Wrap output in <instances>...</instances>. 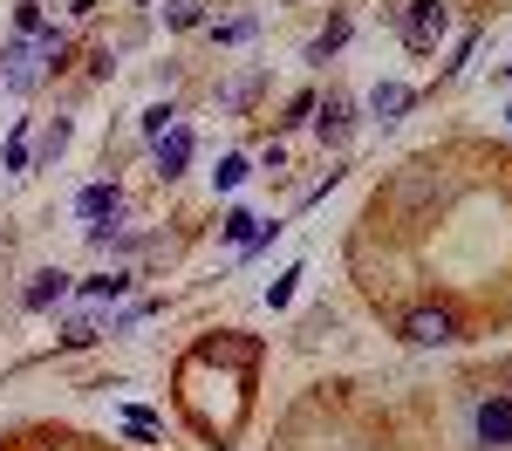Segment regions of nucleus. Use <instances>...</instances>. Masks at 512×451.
<instances>
[{
  "label": "nucleus",
  "mask_w": 512,
  "mask_h": 451,
  "mask_svg": "<svg viewBox=\"0 0 512 451\" xmlns=\"http://www.w3.org/2000/svg\"><path fill=\"white\" fill-rule=\"evenodd\" d=\"M62 294H69V274H62V267H48V274H35V287H28V308H55V301H62Z\"/></svg>",
  "instance_id": "20e7f679"
},
{
  "label": "nucleus",
  "mask_w": 512,
  "mask_h": 451,
  "mask_svg": "<svg viewBox=\"0 0 512 451\" xmlns=\"http://www.w3.org/2000/svg\"><path fill=\"white\" fill-rule=\"evenodd\" d=\"M7 171H28V130L7 137Z\"/></svg>",
  "instance_id": "9d476101"
},
{
  "label": "nucleus",
  "mask_w": 512,
  "mask_h": 451,
  "mask_svg": "<svg viewBox=\"0 0 512 451\" xmlns=\"http://www.w3.org/2000/svg\"><path fill=\"white\" fill-rule=\"evenodd\" d=\"M62 342H69V349H89V342H96V322H76L69 335H62Z\"/></svg>",
  "instance_id": "f8f14e48"
},
{
  "label": "nucleus",
  "mask_w": 512,
  "mask_h": 451,
  "mask_svg": "<svg viewBox=\"0 0 512 451\" xmlns=\"http://www.w3.org/2000/svg\"><path fill=\"white\" fill-rule=\"evenodd\" d=\"M123 199H117V185H89L82 192V219H117Z\"/></svg>",
  "instance_id": "423d86ee"
},
{
  "label": "nucleus",
  "mask_w": 512,
  "mask_h": 451,
  "mask_svg": "<svg viewBox=\"0 0 512 451\" xmlns=\"http://www.w3.org/2000/svg\"><path fill=\"white\" fill-rule=\"evenodd\" d=\"M342 130H349V103L328 96V103H321V137H342Z\"/></svg>",
  "instance_id": "6e6552de"
},
{
  "label": "nucleus",
  "mask_w": 512,
  "mask_h": 451,
  "mask_svg": "<svg viewBox=\"0 0 512 451\" xmlns=\"http://www.w3.org/2000/svg\"><path fill=\"white\" fill-rule=\"evenodd\" d=\"M410 342H424V349H437V342H451L458 328H451V315L444 308H424V315H410V328H403Z\"/></svg>",
  "instance_id": "f03ea898"
},
{
  "label": "nucleus",
  "mask_w": 512,
  "mask_h": 451,
  "mask_svg": "<svg viewBox=\"0 0 512 451\" xmlns=\"http://www.w3.org/2000/svg\"><path fill=\"white\" fill-rule=\"evenodd\" d=\"M212 178H219V185H239V178H246V158H226L219 171H212Z\"/></svg>",
  "instance_id": "9b49d317"
},
{
  "label": "nucleus",
  "mask_w": 512,
  "mask_h": 451,
  "mask_svg": "<svg viewBox=\"0 0 512 451\" xmlns=\"http://www.w3.org/2000/svg\"><path fill=\"white\" fill-rule=\"evenodd\" d=\"M82 294H89V301H117V294H123V274H96V281H82Z\"/></svg>",
  "instance_id": "1a4fd4ad"
},
{
  "label": "nucleus",
  "mask_w": 512,
  "mask_h": 451,
  "mask_svg": "<svg viewBox=\"0 0 512 451\" xmlns=\"http://www.w3.org/2000/svg\"><path fill=\"white\" fill-rule=\"evenodd\" d=\"M192 164V130H171V137H158V171L164 178H178Z\"/></svg>",
  "instance_id": "7ed1b4c3"
},
{
  "label": "nucleus",
  "mask_w": 512,
  "mask_h": 451,
  "mask_svg": "<svg viewBox=\"0 0 512 451\" xmlns=\"http://www.w3.org/2000/svg\"><path fill=\"white\" fill-rule=\"evenodd\" d=\"M437 28H444L437 0H417V21H410V41H417V48H431V41H437Z\"/></svg>",
  "instance_id": "0eeeda50"
},
{
  "label": "nucleus",
  "mask_w": 512,
  "mask_h": 451,
  "mask_svg": "<svg viewBox=\"0 0 512 451\" xmlns=\"http://www.w3.org/2000/svg\"><path fill=\"white\" fill-rule=\"evenodd\" d=\"M369 110H376L383 123H390V117H403V110H410V89H403V82H376V96H369Z\"/></svg>",
  "instance_id": "39448f33"
},
{
  "label": "nucleus",
  "mask_w": 512,
  "mask_h": 451,
  "mask_svg": "<svg viewBox=\"0 0 512 451\" xmlns=\"http://www.w3.org/2000/svg\"><path fill=\"white\" fill-rule=\"evenodd\" d=\"M478 445H492V451L512 445V397H485L478 404Z\"/></svg>",
  "instance_id": "f257e3e1"
}]
</instances>
